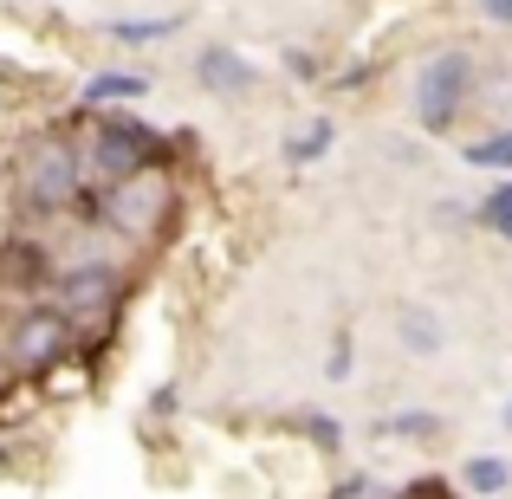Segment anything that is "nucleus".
Masks as SVG:
<instances>
[{
    "label": "nucleus",
    "mask_w": 512,
    "mask_h": 499,
    "mask_svg": "<svg viewBox=\"0 0 512 499\" xmlns=\"http://www.w3.org/2000/svg\"><path fill=\"white\" fill-rule=\"evenodd\" d=\"M389 435H402V441H428V435H441V415H396V422H389Z\"/></svg>",
    "instance_id": "nucleus-16"
},
{
    "label": "nucleus",
    "mask_w": 512,
    "mask_h": 499,
    "mask_svg": "<svg viewBox=\"0 0 512 499\" xmlns=\"http://www.w3.org/2000/svg\"><path fill=\"white\" fill-rule=\"evenodd\" d=\"M331 137H338V130L318 117V124H305V137H286V156H292V163H318V156L331 150Z\"/></svg>",
    "instance_id": "nucleus-12"
},
{
    "label": "nucleus",
    "mask_w": 512,
    "mask_h": 499,
    "mask_svg": "<svg viewBox=\"0 0 512 499\" xmlns=\"http://www.w3.org/2000/svg\"><path fill=\"white\" fill-rule=\"evenodd\" d=\"M487 13H493L500 26H512V0H487Z\"/></svg>",
    "instance_id": "nucleus-18"
},
{
    "label": "nucleus",
    "mask_w": 512,
    "mask_h": 499,
    "mask_svg": "<svg viewBox=\"0 0 512 499\" xmlns=\"http://www.w3.org/2000/svg\"><path fill=\"white\" fill-rule=\"evenodd\" d=\"M480 221H487L493 234H506V240H512V182H500V188L487 195V208H480Z\"/></svg>",
    "instance_id": "nucleus-14"
},
{
    "label": "nucleus",
    "mask_w": 512,
    "mask_h": 499,
    "mask_svg": "<svg viewBox=\"0 0 512 499\" xmlns=\"http://www.w3.org/2000/svg\"><path fill=\"white\" fill-rule=\"evenodd\" d=\"M506 428H512V409H506Z\"/></svg>",
    "instance_id": "nucleus-19"
},
{
    "label": "nucleus",
    "mask_w": 512,
    "mask_h": 499,
    "mask_svg": "<svg viewBox=\"0 0 512 499\" xmlns=\"http://www.w3.org/2000/svg\"><path fill=\"white\" fill-rule=\"evenodd\" d=\"M467 98H474V59L467 52H435L422 65V78H415V117H422V130H435V137L454 130Z\"/></svg>",
    "instance_id": "nucleus-1"
},
{
    "label": "nucleus",
    "mask_w": 512,
    "mask_h": 499,
    "mask_svg": "<svg viewBox=\"0 0 512 499\" xmlns=\"http://www.w3.org/2000/svg\"><path fill=\"white\" fill-rule=\"evenodd\" d=\"M156 156H163V137H156L150 124H137V117H111V124H98V143H91V169L111 175V182L143 175Z\"/></svg>",
    "instance_id": "nucleus-4"
},
{
    "label": "nucleus",
    "mask_w": 512,
    "mask_h": 499,
    "mask_svg": "<svg viewBox=\"0 0 512 499\" xmlns=\"http://www.w3.org/2000/svg\"><path fill=\"white\" fill-rule=\"evenodd\" d=\"M195 72H201V85L221 91V98H234V91L253 85V65L240 59V52H227V46H208V52L195 59Z\"/></svg>",
    "instance_id": "nucleus-8"
},
{
    "label": "nucleus",
    "mask_w": 512,
    "mask_h": 499,
    "mask_svg": "<svg viewBox=\"0 0 512 499\" xmlns=\"http://www.w3.org/2000/svg\"><path fill=\"white\" fill-rule=\"evenodd\" d=\"M65 337H72L65 312H26L20 331H13V363L20 370H52L65 357Z\"/></svg>",
    "instance_id": "nucleus-5"
},
{
    "label": "nucleus",
    "mask_w": 512,
    "mask_h": 499,
    "mask_svg": "<svg viewBox=\"0 0 512 499\" xmlns=\"http://www.w3.org/2000/svg\"><path fill=\"white\" fill-rule=\"evenodd\" d=\"M78 150L65 137H46L33 156H26V208H39V214H59V208H72L78 201Z\"/></svg>",
    "instance_id": "nucleus-3"
},
{
    "label": "nucleus",
    "mask_w": 512,
    "mask_h": 499,
    "mask_svg": "<svg viewBox=\"0 0 512 499\" xmlns=\"http://www.w3.org/2000/svg\"><path fill=\"white\" fill-rule=\"evenodd\" d=\"M402 344H409L415 357H435V350H441V318L409 305V312H402Z\"/></svg>",
    "instance_id": "nucleus-10"
},
{
    "label": "nucleus",
    "mask_w": 512,
    "mask_h": 499,
    "mask_svg": "<svg viewBox=\"0 0 512 499\" xmlns=\"http://www.w3.org/2000/svg\"><path fill=\"white\" fill-rule=\"evenodd\" d=\"M150 91V78H137V72H104V78H91L85 85V104H117V98H143Z\"/></svg>",
    "instance_id": "nucleus-9"
},
{
    "label": "nucleus",
    "mask_w": 512,
    "mask_h": 499,
    "mask_svg": "<svg viewBox=\"0 0 512 499\" xmlns=\"http://www.w3.org/2000/svg\"><path fill=\"white\" fill-rule=\"evenodd\" d=\"M59 299H65L72 318H91V312L104 318L117 305V273H111V266H72V273L59 279Z\"/></svg>",
    "instance_id": "nucleus-6"
},
{
    "label": "nucleus",
    "mask_w": 512,
    "mask_h": 499,
    "mask_svg": "<svg viewBox=\"0 0 512 499\" xmlns=\"http://www.w3.org/2000/svg\"><path fill=\"white\" fill-rule=\"evenodd\" d=\"M467 487H474V493H506L512 487V467L493 461V454H480V461H467Z\"/></svg>",
    "instance_id": "nucleus-13"
},
{
    "label": "nucleus",
    "mask_w": 512,
    "mask_h": 499,
    "mask_svg": "<svg viewBox=\"0 0 512 499\" xmlns=\"http://www.w3.org/2000/svg\"><path fill=\"white\" fill-rule=\"evenodd\" d=\"M0 286H7V292H39V286H52L46 247H39V240H13V247L0 253Z\"/></svg>",
    "instance_id": "nucleus-7"
},
{
    "label": "nucleus",
    "mask_w": 512,
    "mask_h": 499,
    "mask_svg": "<svg viewBox=\"0 0 512 499\" xmlns=\"http://www.w3.org/2000/svg\"><path fill=\"white\" fill-rule=\"evenodd\" d=\"M467 163L474 169H512V130H493V137L467 143Z\"/></svg>",
    "instance_id": "nucleus-11"
},
{
    "label": "nucleus",
    "mask_w": 512,
    "mask_h": 499,
    "mask_svg": "<svg viewBox=\"0 0 512 499\" xmlns=\"http://www.w3.org/2000/svg\"><path fill=\"white\" fill-rule=\"evenodd\" d=\"M169 208H175L169 182H163V175H150V169H143V175H124V182H111V195L98 201V214L117 227V234H130V240L163 234Z\"/></svg>",
    "instance_id": "nucleus-2"
},
{
    "label": "nucleus",
    "mask_w": 512,
    "mask_h": 499,
    "mask_svg": "<svg viewBox=\"0 0 512 499\" xmlns=\"http://www.w3.org/2000/svg\"><path fill=\"white\" fill-rule=\"evenodd\" d=\"M305 428H312V435L325 441V448H331V441H338V422H325V415H305Z\"/></svg>",
    "instance_id": "nucleus-17"
},
{
    "label": "nucleus",
    "mask_w": 512,
    "mask_h": 499,
    "mask_svg": "<svg viewBox=\"0 0 512 499\" xmlns=\"http://www.w3.org/2000/svg\"><path fill=\"white\" fill-rule=\"evenodd\" d=\"M175 26H182V20H117L111 33H117V39H130V46H143V39H169Z\"/></svg>",
    "instance_id": "nucleus-15"
}]
</instances>
